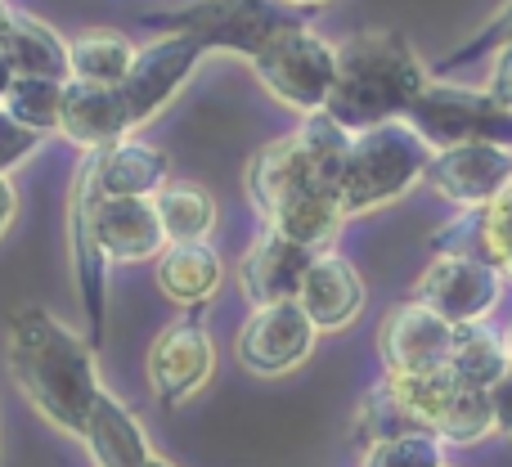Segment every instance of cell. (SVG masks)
<instances>
[{
  "label": "cell",
  "mask_w": 512,
  "mask_h": 467,
  "mask_svg": "<svg viewBox=\"0 0 512 467\" xmlns=\"http://www.w3.org/2000/svg\"><path fill=\"white\" fill-rule=\"evenodd\" d=\"M95 238L108 261H158L167 230L153 198H99L95 194Z\"/></svg>",
  "instance_id": "18"
},
{
  "label": "cell",
  "mask_w": 512,
  "mask_h": 467,
  "mask_svg": "<svg viewBox=\"0 0 512 467\" xmlns=\"http://www.w3.org/2000/svg\"><path fill=\"white\" fill-rule=\"evenodd\" d=\"M508 180H512V149H504V144H454V149H436L423 185H432L445 203L477 212Z\"/></svg>",
  "instance_id": "14"
},
{
  "label": "cell",
  "mask_w": 512,
  "mask_h": 467,
  "mask_svg": "<svg viewBox=\"0 0 512 467\" xmlns=\"http://www.w3.org/2000/svg\"><path fill=\"white\" fill-rule=\"evenodd\" d=\"M153 279H158L167 301H176L185 310H203L221 292L225 261L212 243H167L158 265H153Z\"/></svg>",
  "instance_id": "20"
},
{
  "label": "cell",
  "mask_w": 512,
  "mask_h": 467,
  "mask_svg": "<svg viewBox=\"0 0 512 467\" xmlns=\"http://www.w3.org/2000/svg\"><path fill=\"white\" fill-rule=\"evenodd\" d=\"M9 86H14V68H9V59H5V54H0V104H5Z\"/></svg>",
  "instance_id": "35"
},
{
  "label": "cell",
  "mask_w": 512,
  "mask_h": 467,
  "mask_svg": "<svg viewBox=\"0 0 512 467\" xmlns=\"http://www.w3.org/2000/svg\"><path fill=\"white\" fill-rule=\"evenodd\" d=\"M162 185H167V153L153 144L126 135L108 149H95L99 198H158Z\"/></svg>",
  "instance_id": "21"
},
{
  "label": "cell",
  "mask_w": 512,
  "mask_h": 467,
  "mask_svg": "<svg viewBox=\"0 0 512 467\" xmlns=\"http://www.w3.org/2000/svg\"><path fill=\"white\" fill-rule=\"evenodd\" d=\"M81 441H86L95 467H144L153 459L144 423L108 387H99L95 405H90V414H86V432H81Z\"/></svg>",
  "instance_id": "19"
},
{
  "label": "cell",
  "mask_w": 512,
  "mask_h": 467,
  "mask_svg": "<svg viewBox=\"0 0 512 467\" xmlns=\"http://www.w3.org/2000/svg\"><path fill=\"white\" fill-rule=\"evenodd\" d=\"M319 328L310 324V315L297 306V301H274V306H256L248 315V324L239 328V351L243 369L261 373V378H279V373H292L297 364L310 360L315 351Z\"/></svg>",
  "instance_id": "11"
},
{
  "label": "cell",
  "mask_w": 512,
  "mask_h": 467,
  "mask_svg": "<svg viewBox=\"0 0 512 467\" xmlns=\"http://www.w3.org/2000/svg\"><path fill=\"white\" fill-rule=\"evenodd\" d=\"M445 467H450V463H445Z\"/></svg>",
  "instance_id": "40"
},
{
  "label": "cell",
  "mask_w": 512,
  "mask_h": 467,
  "mask_svg": "<svg viewBox=\"0 0 512 467\" xmlns=\"http://www.w3.org/2000/svg\"><path fill=\"white\" fill-rule=\"evenodd\" d=\"M153 207H158V221L167 230V243H207V234L216 230V198L203 185L167 180Z\"/></svg>",
  "instance_id": "26"
},
{
  "label": "cell",
  "mask_w": 512,
  "mask_h": 467,
  "mask_svg": "<svg viewBox=\"0 0 512 467\" xmlns=\"http://www.w3.org/2000/svg\"><path fill=\"white\" fill-rule=\"evenodd\" d=\"M486 95L495 99V104L512 108V41H508V45H499V50H495V59H490Z\"/></svg>",
  "instance_id": "32"
},
{
  "label": "cell",
  "mask_w": 512,
  "mask_h": 467,
  "mask_svg": "<svg viewBox=\"0 0 512 467\" xmlns=\"http://www.w3.org/2000/svg\"><path fill=\"white\" fill-rule=\"evenodd\" d=\"M59 104H63V81H45V77H14L5 95V113L18 126H27L32 135H54L59 131Z\"/></svg>",
  "instance_id": "29"
},
{
  "label": "cell",
  "mask_w": 512,
  "mask_h": 467,
  "mask_svg": "<svg viewBox=\"0 0 512 467\" xmlns=\"http://www.w3.org/2000/svg\"><path fill=\"white\" fill-rule=\"evenodd\" d=\"M405 432H418L409 405L400 400V391L391 387V378L373 382V387L360 396V405H355V441L369 450V445H382V441L405 436Z\"/></svg>",
  "instance_id": "28"
},
{
  "label": "cell",
  "mask_w": 512,
  "mask_h": 467,
  "mask_svg": "<svg viewBox=\"0 0 512 467\" xmlns=\"http://www.w3.org/2000/svg\"><path fill=\"white\" fill-rule=\"evenodd\" d=\"M252 72L283 108H297L301 117L324 113L337 86V45L324 41L315 27L297 23L256 54Z\"/></svg>",
  "instance_id": "5"
},
{
  "label": "cell",
  "mask_w": 512,
  "mask_h": 467,
  "mask_svg": "<svg viewBox=\"0 0 512 467\" xmlns=\"http://www.w3.org/2000/svg\"><path fill=\"white\" fill-rule=\"evenodd\" d=\"M18 216V189L9 185V176L0 171V238H5V230H9V221Z\"/></svg>",
  "instance_id": "34"
},
{
  "label": "cell",
  "mask_w": 512,
  "mask_h": 467,
  "mask_svg": "<svg viewBox=\"0 0 512 467\" xmlns=\"http://www.w3.org/2000/svg\"><path fill=\"white\" fill-rule=\"evenodd\" d=\"M135 126L122 104L117 86H90V81H63V104H59V135H68L81 149H108V144L126 140Z\"/></svg>",
  "instance_id": "17"
},
{
  "label": "cell",
  "mask_w": 512,
  "mask_h": 467,
  "mask_svg": "<svg viewBox=\"0 0 512 467\" xmlns=\"http://www.w3.org/2000/svg\"><path fill=\"white\" fill-rule=\"evenodd\" d=\"M203 45L194 36H180V32H162L158 41L140 45L135 54L131 72L117 90H122V104L131 113V126H144L162 113V108L176 99V90L194 77L198 59H203Z\"/></svg>",
  "instance_id": "10"
},
{
  "label": "cell",
  "mask_w": 512,
  "mask_h": 467,
  "mask_svg": "<svg viewBox=\"0 0 512 467\" xmlns=\"http://www.w3.org/2000/svg\"><path fill=\"white\" fill-rule=\"evenodd\" d=\"M292 140H297L301 158L310 162V171H315L324 185L337 189V180H342L346 153H351V140H355V135L346 131L337 117H328V113H306V117H301V126L292 131Z\"/></svg>",
  "instance_id": "27"
},
{
  "label": "cell",
  "mask_w": 512,
  "mask_h": 467,
  "mask_svg": "<svg viewBox=\"0 0 512 467\" xmlns=\"http://www.w3.org/2000/svg\"><path fill=\"white\" fill-rule=\"evenodd\" d=\"M432 158H436V149L405 117L360 131L351 140V153H346L342 180H337V198H342L346 221L405 198L427 176Z\"/></svg>",
  "instance_id": "3"
},
{
  "label": "cell",
  "mask_w": 512,
  "mask_h": 467,
  "mask_svg": "<svg viewBox=\"0 0 512 467\" xmlns=\"http://www.w3.org/2000/svg\"><path fill=\"white\" fill-rule=\"evenodd\" d=\"M310 261H315L310 247L292 243V238H283L274 230H261L252 238L243 265H239L243 297L252 301V310L256 306H274V301H297Z\"/></svg>",
  "instance_id": "16"
},
{
  "label": "cell",
  "mask_w": 512,
  "mask_h": 467,
  "mask_svg": "<svg viewBox=\"0 0 512 467\" xmlns=\"http://www.w3.org/2000/svg\"><path fill=\"white\" fill-rule=\"evenodd\" d=\"M454 337L459 328L441 319L436 310L418 306V301H400L387 310L378 328V355L387 378H423V373L450 369Z\"/></svg>",
  "instance_id": "9"
},
{
  "label": "cell",
  "mask_w": 512,
  "mask_h": 467,
  "mask_svg": "<svg viewBox=\"0 0 512 467\" xmlns=\"http://www.w3.org/2000/svg\"><path fill=\"white\" fill-rule=\"evenodd\" d=\"M95 149L81 158L77 180L68 194V247H72V270H77L81 310H86L90 333H104V292H108V256L95 238Z\"/></svg>",
  "instance_id": "13"
},
{
  "label": "cell",
  "mask_w": 512,
  "mask_h": 467,
  "mask_svg": "<svg viewBox=\"0 0 512 467\" xmlns=\"http://www.w3.org/2000/svg\"><path fill=\"white\" fill-rule=\"evenodd\" d=\"M405 122L432 149H454V144H504L512 149V108L495 104L486 90L454 86V81H427V90L414 99Z\"/></svg>",
  "instance_id": "6"
},
{
  "label": "cell",
  "mask_w": 512,
  "mask_h": 467,
  "mask_svg": "<svg viewBox=\"0 0 512 467\" xmlns=\"http://www.w3.org/2000/svg\"><path fill=\"white\" fill-rule=\"evenodd\" d=\"M306 185H324V180L310 171V162L301 158V149H297L292 135L270 140L265 149L252 153V162H248V198H252L256 212H261V221L283 203V198H292L297 189H306Z\"/></svg>",
  "instance_id": "22"
},
{
  "label": "cell",
  "mask_w": 512,
  "mask_h": 467,
  "mask_svg": "<svg viewBox=\"0 0 512 467\" xmlns=\"http://www.w3.org/2000/svg\"><path fill=\"white\" fill-rule=\"evenodd\" d=\"M140 45L113 27H86L68 41V81H90V86H122L131 72Z\"/></svg>",
  "instance_id": "24"
},
{
  "label": "cell",
  "mask_w": 512,
  "mask_h": 467,
  "mask_svg": "<svg viewBox=\"0 0 512 467\" xmlns=\"http://www.w3.org/2000/svg\"><path fill=\"white\" fill-rule=\"evenodd\" d=\"M427 81L432 72L400 32H355L337 45V86L324 113L360 135L369 126L400 122Z\"/></svg>",
  "instance_id": "2"
},
{
  "label": "cell",
  "mask_w": 512,
  "mask_h": 467,
  "mask_svg": "<svg viewBox=\"0 0 512 467\" xmlns=\"http://www.w3.org/2000/svg\"><path fill=\"white\" fill-rule=\"evenodd\" d=\"M504 337H508V360H512V324L504 328Z\"/></svg>",
  "instance_id": "39"
},
{
  "label": "cell",
  "mask_w": 512,
  "mask_h": 467,
  "mask_svg": "<svg viewBox=\"0 0 512 467\" xmlns=\"http://www.w3.org/2000/svg\"><path fill=\"white\" fill-rule=\"evenodd\" d=\"M297 23H301L297 9L283 5V0H194V5H180L149 18V27L194 36L203 50L243 54L248 63L274 36Z\"/></svg>",
  "instance_id": "4"
},
{
  "label": "cell",
  "mask_w": 512,
  "mask_h": 467,
  "mask_svg": "<svg viewBox=\"0 0 512 467\" xmlns=\"http://www.w3.org/2000/svg\"><path fill=\"white\" fill-rule=\"evenodd\" d=\"M14 14H18V9H14V5H5V0H0V45H5L9 27H14Z\"/></svg>",
  "instance_id": "36"
},
{
  "label": "cell",
  "mask_w": 512,
  "mask_h": 467,
  "mask_svg": "<svg viewBox=\"0 0 512 467\" xmlns=\"http://www.w3.org/2000/svg\"><path fill=\"white\" fill-rule=\"evenodd\" d=\"M450 369L459 373L468 387H481V391H490L499 378H508V373H512V360H508V337H504V328L463 324L459 337H454Z\"/></svg>",
  "instance_id": "25"
},
{
  "label": "cell",
  "mask_w": 512,
  "mask_h": 467,
  "mask_svg": "<svg viewBox=\"0 0 512 467\" xmlns=\"http://www.w3.org/2000/svg\"><path fill=\"white\" fill-rule=\"evenodd\" d=\"M36 149H41V135H32L27 126H18L14 117L0 108V171L9 176V171H14L18 162L32 158Z\"/></svg>",
  "instance_id": "31"
},
{
  "label": "cell",
  "mask_w": 512,
  "mask_h": 467,
  "mask_svg": "<svg viewBox=\"0 0 512 467\" xmlns=\"http://www.w3.org/2000/svg\"><path fill=\"white\" fill-rule=\"evenodd\" d=\"M5 360L14 387L50 427L68 436L86 432V414L99 396V373L90 342L54 319L45 306H18L9 319Z\"/></svg>",
  "instance_id": "1"
},
{
  "label": "cell",
  "mask_w": 512,
  "mask_h": 467,
  "mask_svg": "<svg viewBox=\"0 0 512 467\" xmlns=\"http://www.w3.org/2000/svg\"><path fill=\"white\" fill-rule=\"evenodd\" d=\"M364 301H369V292H364L360 270L337 252H315L297 292V306L310 315V324L319 333H342L364 315Z\"/></svg>",
  "instance_id": "15"
},
{
  "label": "cell",
  "mask_w": 512,
  "mask_h": 467,
  "mask_svg": "<svg viewBox=\"0 0 512 467\" xmlns=\"http://www.w3.org/2000/svg\"><path fill=\"white\" fill-rule=\"evenodd\" d=\"M360 467H445V441L432 432H405L364 450Z\"/></svg>",
  "instance_id": "30"
},
{
  "label": "cell",
  "mask_w": 512,
  "mask_h": 467,
  "mask_svg": "<svg viewBox=\"0 0 512 467\" xmlns=\"http://www.w3.org/2000/svg\"><path fill=\"white\" fill-rule=\"evenodd\" d=\"M504 274L481 256H463V252H445L432 256L423 274H418L409 301L436 310L441 319H450L454 328L463 324H486L495 315V306L504 301Z\"/></svg>",
  "instance_id": "8"
},
{
  "label": "cell",
  "mask_w": 512,
  "mask_h": 467,
  "mask_svg": "<svg viewBox=\"0 0 512 467\" xmlns=\"http://www.w3.org/2000/svg\"><path fill=\"white\" fill-rule=\"evenodd\" d=\"M216 369V346L198 315H185L167 324L149 346V387L162 405H185L194 391L207 387Z\"/></svg>",
  "instance_id": "12"
},
{
  "label": "cell",
  "mask_w": 512,
  "mask_h": 467,
  "mask_svg": "<svg viewBox=\"0 0 512 467\" xmlns=\"http://www.w3.org/2000/svg\"><path fill=\"white\" fill-rule=\"evenodd\" d=\"M144 467H176V463H167V459H162V454H153V459L144 463Z\"/></svg>",
  "instance_id": "38"
},
{
  "label": "cell",
  "mask_w": 512,
  "mask_h": 467,
  "mask_svg": "<svg viewBox=\"0 0 512 467\" xmlns=\"http://www.w3.org/2000/svg\"><path fill=\"white\" fill-rule=\"evenodd\" d=\"M387 378V373H382ZM400 400L409 405L418 432L441 436L445 445H477L495 436V409H490V391L468 387L454 369L423 373V378H391Z\"/></svg>",
  "instance_id": "7"
},
{
  "label": "cell",
  "mask_w": 512,
  "mask_h": 467,
  "mask_svg": "<svg viewBox=\"0 0 512 467\" xmlns=\"http://www.w3.org/2000/svg\"><path fill=\"white\" fill-rule=\"evenodd\" d=\"M490 409H495V432L512 436V373L490 387Z\"/></svg>",
  "instance_id": "33"
},
{
  "label": "cell",
  "mask_w": 512,
  "mask_h": 467,
  "mask_svg": "<svg viewBox=\"0 0 512 467\" xmlns=\"http://www.w3.org/2000/svg\"><path fill=\"white\" fill-rule=\"evenodd\" d=\"M283 5H292V9H315V5H328V0H283Z\"/></svg>",
  "instance_id": "37"
},
{
  "label": "cell",
  "mask_w": 512,
  "mask_h": 467,
  "mask_svg": "<svg viewBox=\"0 0 512 467\" xmlns=\"http://www.w3.org/2000/svg\"><path fill=\"white\" fill-rule=\"evenodd\" d=\"M0 54L9 59L14 77H45V81H68V41L54 32L50 23L32 14H14V27H9Z\"/></svg>",
  "instance_id": "23"
}]
</instances>
